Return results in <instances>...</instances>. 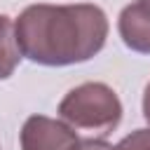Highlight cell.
I'll return each instance as SVG.
<instances>
[{
  "instance_id": "cell-1",
  "label": "cell",
  "mask_w": 150,
  "mask_h": 150,
  "mask_svg": "<svg viewBox=\"0 0 150 150\" xmlns=\"http://www.w3.org/2000/svg\"><path fill=\"white\" fill-rule=\"evenodd\" d=\"M26 59L40 66H73L96 56L108 38V16L98 5H30L14 21Z\"/></svg>"
},
{
  "instance_id": "cell-2",
  "label": "cell",
  "mask_w": 150,
  "mask_h": 150,
  "mask_svg": "<svg viewBox=\"0 0 150 150\" xmlns=\"http://www.w3.org/2000/svg\"><path fill=\"white\" fill-rule=\"evenodd\" d=\"M59 115L73 129L103 138L117 129L122 120V103L112 87L103 82H84L61 98Z\"/></svg>"
},
{
  "instance_id": "cell-3",
  "label": "cell",
  "mask_w": 150,
  "mask_h": 150,
  "mask_svg": "<svg viewBox=\"0 0 150 150\" xmlns=\"http://www.w3.org/2000/svg\"><path fill=\"white\" fill-rule=\"evenodd\" d=\"M19 141L21 150H73L80 138L68 122L45 115H30L21 127Z\"/></svg>"
},
{
  "instance_id": "cell-4",
  "label": "cell",
  "mask_w": 150,
  "mask_h": 150,
  "mask_svg": "<svg viewBox=\"0 0 150 150\" xmlns=\"http://www.w3.org/2000/svg\"><path fill=\"white\" fill-rule=\"evenodd\" d=\"M122 42L138 54H150V0L129 2L117 19Z\"/></svg>"
},
{
  "instance_id": "cell-5",
  "label": "cell",
  "mask_w": 150,
  "mask_h": 150,
  "mask_svg": "<svg viewBox=\"0 0 150 150\" xmlns=\"http://www.w3.org/2000/svg\"><path fill=\"white\" fill-rule=\"evenodd\" d=\"M21 49H19V42H16V30H14V23L7 14H0V80H7L19 61H21Z\"/></svg>"
},
{
  "instance_id": "cell-6",
  "label": "cell",
  "mask_w": 150,
  "mask_h": 150,
  "mask_svg": "<svg viewBox=\"0 0 150 150\" xmlns=\"http://www.w3.org/2000/svg\"><path fill=\"white\" fill-rule=\"evenodd\" d=\"M115 150H150V127L131 131L115 145Z\"/></svg>"
},
{
  "instance_id": "cell-7",
  "label": "cell",
  "mask_w": 150,
  "mask_h": 150,
  "mask_svg": "<svg viewBox=\"0 0 150 150\" xmlns=\"http://www.w3.org/2000/svg\"><path fill=\"white\" fill-rule=\"evenodd\" d=\"M73 150H115V148L105 143L103 138H84V141H77Z\"/></svg>"
},
{
  "instance_id": "cell-8",
  "label": "cell",
  "mask_w": 150,
  "mask_h": 150,
  "mask_svg": "<svg viewBox=\"0 0 150 150\" xmlns=\"http://www.w3.org/2000/svg\"><path fill=\"white\" fill-rule=\"evenodd\" d=\"M143 117H145L148 124H150V82H148V87H145V91H143Z\"/></svg>"
}]
</instances>
